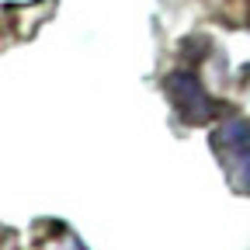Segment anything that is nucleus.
I'll return each instance as SVG.
<instances>
[{
    "mask_svg": "<svg viewBox=\"0 0 250 250\" xmlns=\"http://www.w3.org/2000/svg\"><path fill=\"white\" fill-rule=\"evenodd\" d=\"M167 94H170V101L174 108L181 111V118L188 122H205L212 115V98L205 94V87L198 83L195 73H170L167 77Z\"/></svg>",
    "mask_w": 250,
    "mask_h": 250,
    "instance_id": "obj_2",
    "label": "nucleus"
},
{
    "mask_svg": "<svg viewBox=\"0 0 250 250\" xmlns=\"http://www.w3.org/2000/svg\"><path fill=\"white\" fill-rule=\"evenodd\" d=\"M215 149L233 174V184L243 195H250V122L247 118H229L215 129Z\"/></svg>",
    "mask_w": 250,
    "mask_h": 250,
    "instance_id": "obj_1",
    "label": "nucleus"
}]
</instances>
